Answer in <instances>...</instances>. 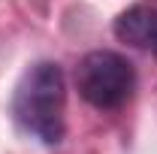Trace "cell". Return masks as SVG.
I'll return each instance as SVG.
<instances>
[{
    "mask_svg": "<svg viewBox=\"0 0 157 154\" xmlns=\"http://www.w3.org/2000/svg\"><path fill=\"white\" fill-rule=\"evenodd\" d=\"M9 112L24 136L39 145H58L67 133V82L58 64L39 60L27 67L12 91Z\"/></svg>",
    "mask_w": 157,
    "mask_h": 154,
    "instance_id": "obj_1",
    "label": "cell"
},
{
    "mask_svg": "<svg viewBox=\"0 0 157 154\" xmlns=\"http://www.w3.org/2000/svg\"><path fill=\"white\" fill-rule=\"evenodd\" d=\"M76 88L94 109H121L136 91V70L118 52H88L76 67Z\"/></svg>",
    "mask_w": 157,
    "mask_h": 154,
    "instance_id": "obj_2",
    "label": "cell"
},
{
    "mask_svg": "<svg viewBox=\"0 0 157 154\" xmlns=\"http://www.w3.org/2000/svg\"><path fill=\"white\" fill-rule=\"evenodd\" d=\"M115 37L157 58V0H139L115 18Z\"/></svg>",
    "mask_w": 157,
    "mask_h": 154,
    "instance_id": "obj_3",
    "label": "cell"
}]
</instances>
